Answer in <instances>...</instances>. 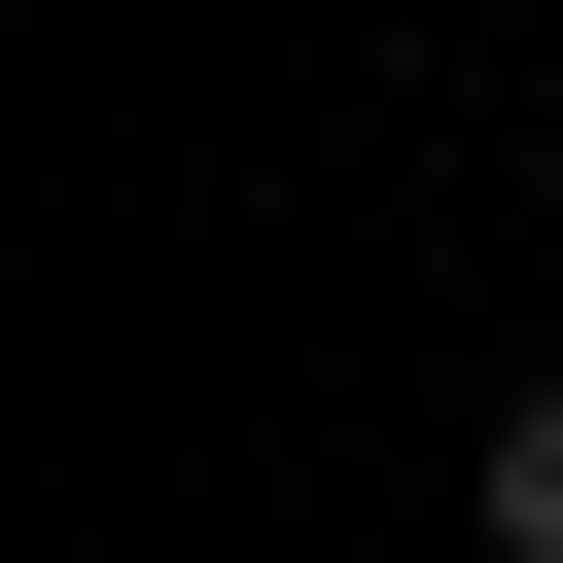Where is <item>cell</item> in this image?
Instances as JSON below:
<instances>
[{
  "label": "cell",
  "mask_w": 563,
  "mask_h": 563,
  "mask_svg": "<svg viewBox=\"0 0 563 563\" xmlns=\"http://www.w3.org/2000/svg\"><path fill=\"white\" fill-rule=\"evenodd\" d=\"M493 563H563V387H493Z\"/></svg>",
  "instance_id": "1"
}]
</instances>
